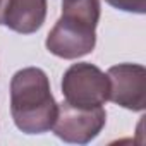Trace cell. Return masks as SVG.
<instances>
[{"mask_svg": "<svg viewBox=\"0 0 146 146\" xmlns=\"http://www.w3.org/2000/svg\"><path fill=\"white\" fill-rule=\"evenodd\" d=\"M98 21L100 0H62V14L45 40L46 50L65 60L91 53Z\"/></svg>", "mask_w": 146, "mask_h": 146, "instance_id": "2", "label": "cell"}, {"mask_svg": "<svg viewBox=\"0 0 146 146\" xmlns=\"http://www.w3.org/2000/svg\"><path fill=\"white\" fill-rule=\"evenodd\" d=\"M46 9V0H7L0 24L21 35H31L43 26Z\"/></svg>", "mask_w": 146, "mask_h": 146, "instance_id": "6", "label": "cell"}, {"mask_svg": "<svg viewBox=\"0 0 146 146\" xmlns=\"http://www.w3.org/2000/svg\"><path fill=\"white\" fill-rule=\"evenodd\" d=\"M62 95L64 102L79 108L103 107L108 102L110 81L105 72L90 64L78 62L72 64L62 78Z\"/></svg>", "mask_w": 146, "mask_h": 146, "instance_id": "3", "label": "cell"}, {"mask_svg": "<svg viewBox=\"0 0 146 146\" xmlns=\"http://www.w3.org/2000/svg\"><path fill=\"white\" fill-rule=\"evenodd\" d=\"M110 81L108 100L115 105L143 112L146 107V69L141 64H117L107 70Z\"/></svg>", "mask_w": 146, "mask_h": 146, "instance_id": "5", "label": "cell"}, {"mask_svg": "<svg viewBox=\"0 0 146 146\" xmlns=\"http://www.w3.org/2000/svg\"><path fill=\"white\" fill-rule=\"evenodd\" d=\"M5 2H7V0H0V19H2V12H4V7H5Z\"/></svg>", "mask_w": 146, "mask_h": 146, "instance_id": "8", "label": "cell"}, {"mask_svg": "<svg viewBox=\"0 0 146 146\" xmlns=\"http://www.w3.org/2000/svg\"><path fill=\"white\" fill-rule=\"evenodd\" d=\"M107 124V112L103 107L79 108L62 102L57 110L52 131L65 143L86 144L93 141Z\"/></svg>", "mask_w": 146, "mask_h": 146, "instance_id": "4", "label": "cell"}, {"mask_svg": "<svg viewBox=\"0 0 146 146\" xmlns=\"http://www.w3.org/2000/svg\"><path fill=\"white\" fill-rule=\"evenodd\" d=\"M55 102L46 72L40 67H24L11 79V115L24 134L48 132L55 122Z\"/></svg>", "mask_w": 146, "mask_h": 146, "instance_id": "1", "label": "cell"}, {"mask_svg": "<svg viewBox=\"0 0 146 146\" xmlns=\"http://www.w3.org/2000/svg\"><path fill=\"white\" fill-rule=\"evenodd\" d=\"M113 9L132 12V14H144L146 12V0H105Z\"/></svg>", "mask_w": 146, "mask_h": 146, "instance_id": "7", "label": "cell"}]
</instances>
